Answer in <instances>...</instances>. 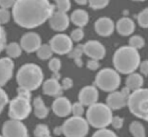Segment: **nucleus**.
Wrapping results in <instances>:
<instances>
[{"instance_id": "nucleus-1", "label": "nucleus", "mask_w": 148, "mask_h": 137, "mask_svg": "<svg viewBox=\"0 0 148 137\" xmlns=\"http://www.w3.org/2000/svg\"><path fill=\"white\" fill-rule=\"evenodd\" d=\"M55 8L49 0H15L12 17L20 27L33 29L47 22L55 12Z\"/></svg>"}, {"instance_id": "nucleus-2", "label": "nucleus", "mask_w": 148, "mask_h": 137, "mask_svg": "<svg viewBox=\"0 0 148 137\" xmlns=\"http://www.w3.org/2000/svg\"><path fill=\"white\" fill-rule=\"evenodd\" d=\"M141 56L139 50L129 45L119 47L113 54L114 69L119 74H131L139 68Z\"/></svg>"}, {"instance_id": "nucleus-3", "label": "nucleus", "mask_w": 148, "mask_h": 137, "mask_svg": "<svg viewBox=\"0 0 148 137\" xmlns=\"http://www.w3.org/2000/svg\"><path fill=\"white\" fill-rule=\"evenodd\" d=\"M16 80L19 87L28 91L37 89L43 83V72L40 66L34 63L23 64L18 69Z\"/></svg>"}, {"instance_id": "nucleus-4", "label": "nucleus", "mask_w": 148, "mask_h": 137, "mask_svg": "<svg viewBox=\"0 0 148 137\" xmlns=\"http://www.w3.org/2000/svg\"><path fill=\"white\" fill-rule=\"evenodd\" d=\"M113 117L112 110L106 105V103H95L89 106L87 110V122L89 125L97 128L103 129L107 128L111 124V120Z\"/></svg>"}, {"instance_id": "nucleus-5", "label": "nucleus", "mask_w": 148, "mask_h": 137, "mask_svg": "<svg viewBox=\"0 0 148 137\" xmlns=\"http://www.w3.org/2000/svg\"><path fill=\"white\" fill-rule=\"evenodd\" d=\"M31 111L30 91L24 88H18V95L12 99L9 105V116L11 119L21 121L29 115Z\"/></svg>"}, {"instance_id": "nucleus-6", "label": "nucleus", "mask_w": 148, "mask_h": 137, "mask_svg": "<svg viewBox=\"0 0 148 137\" xmlns=\"http://www.w3.org/2000/svg\"><path fill=\"white\" fill-rule=\"evenodd\" d=\"M127 106L133 115L148 122V88L133 91L127 101Z\"/></svg>"}, {"instance_id": "nucleus-7", "label": "nucleus", "mask_w": 148, "mask_h": 137, "mask_svg": "<svg viewBox=\"0 0 148 137\" xmlns=\"http://www.w3.org/2000/svg\"><path fill=\"white\" fill-rule=\"evenodd\" d=\"M121 85V76L114 68H103L95 77V86L105 92L116 91Z\"/></svg>"}, {"instance_id": "nucleus-8", "label": "nucleus", "mask_w": 148, "mask_h": 137, "mask_svg": "<svg viewBox=\"0 0 148 137\" xmlns=\"http://www.w3.org/2000/svg\"><path fill=\"white\" fill-rule=\"evenodd\" d=\"M89 128L90 125L85 118L76 116L69 118L60 126L62 133L66 137H85L89 133Z\"/></svg>"}, {"instance_id": "nucleus-9", "label": "nucleus", "mask_w": 148, "mask_h": 137, "mask_svg": "<svg viewBox=\"0 0 148 137\" xmlns=\"http://www.w3.org/2000/svg\"><path fill=\"white\" fill-rule=\"evenodd\" d=\"M49 45L51 46L53 53H57L59 55H66L73 49L74 42L69 35L64 33H59L51 37Z\"/></svg>"}, {"instance_id": "nucleus-10", "label": "nucleus", "mask_w": 148, "mask_h": 137, "mask_svg": "<svg viewBox=\"0 0 148 137\" xmlns=\"http://www.w3.org/2000/svg\"><path fill=\"white\" fill-rule=\"evenodd\" d=\"M84 54L90 59L100 60L104 59L106 56V47L102 42L98 40H89L83 44Z\"/></svg>"}, {"instance_id": "nucleus-11", "label": "nucleus", "mask_w": 148, "mask_h": 137, "mask_svg": "<svg viewBox=\"0 0 148 137\" xmlns=\"http://www.w3.org/2000/svg\"><path fill=\"white\" fill-rule=\"evenodd\" d=\"M3 137H27L26 126L18 120H8L3 125Z\"/></svg>"}, {"instance_id": "nucleus-12", "label": "nucleus", "mask_w": 148, "mask_h": 137, "mask_svg": "<svg viewBox=\"0 0 148 137\" xmlns=\"http://www.w3.org/2000/svg\"><path fill=\"white\" fill-rule=\"evenodd\" d=\"M41 43V37L36 32H27L20 38V47L27 53L36 52Z\"/></svg>"}, {"instance_id": "nucleus-13", "label": "nucleus", "mask_w": 148, "mask_h": 137, "mask_svg": "<svg viewBox=\"0 0 148 137\" xmlns=\"http://www.w3.org/2000/svg\"><path fill=\"white\" fill-rule=\"evenodd\" d=\"M94 29L99 36L109 37L115 31V22L113 21L112 18L107 17V16H102L95 21Z\"/></svg>"}, {"instance_id": "nucleus-14", "label": "nucleus", "mask_w": 148, "mask_h": 137, "mask_svg": "<svg viewBox=\"0 0 148 137\" xmlns=\"http://www.w3.org/2000/svg\"><path fill=\"white\" fill-rule=\"evenodd\" d=\"M70 16L66 12L55 11L49 19V26L57 32H64L70 26Z\"/></svg>"}, {"instance_id": "nucleus-15", "label": "nucleus", "mask_w": 148, "mask_h": 137, "mask_svg": "<svg viewBox=\"0 0 148 137\" xmlns=\"http://www.w3.org/2000/svg\"><path fill=\"white\" fill-rule=\"evenodd\" d=\"M99 99V91L94 85H87L81 89L79 93V102L84 106H91L98 102Z\"/></svg>"}, {"instance_id": "nucleus-16", "label": "nucleus", "mask_w": 148, "mask_h": 137, "mask_svg": "<svg viewBox=\"0 0 148 137\" xmlns=\"http://www.w3.org/2000/svg\"><path fill=\"white\" fill-rule=\"evenodd\" d=\"M14 70V62L11 58H0V88L6 84L12 77Z\"/></svg>"}, {"instance_id": "nucleus-17", "label": "nucleus", "mask_w": 148, "mask_h": 137, "mask_svg": "<svg viewBox=\"0 0 148 137\" xmlns=\"http://www.w3.org/2000/svg\"><path fill=\"white\" fill-rule=\"evenodd\" d=\"M136 29V24L132 18L128 16H123L115 23V30L121 36H131Z\"/></svg>"}, {"instance_id": "nucleus-18", "label": "nucleus", "mask_w": 148, "mask_h": 137, "mask_svg": "<svg viewBox=\"0 0 148 137\" xmlns=\"http://www.w3.org/2000/svg\"><path fill=\"white\" fill-rule=\"evenodd\" d=\"M127 101L128 99L120 91L116 90L109 93L106 98V105L111 110H119L127 106Z\"/></svg>"}, {"instance_id": "nucleus-19", "label": "nucleus", "mask_w": 148, "mask_h": 137, "mask_svg": "<svg viewBox=\"0 0 148 137\" xmlns=\"http://www.w3.org/2000/svg\"><path fill=\"white\" fill-rule=\"evenodd\" d=\"M53 110L56 115L60 117H66L72 110V103L66 97L59 96L53 103Z\"/></svg>"}, {"instance_id": "nucleus-20", "label": "nucleus", "mask_w": 148, "mask_h": 137, "mask_svg": "<svg viewBox=\"0 0 148 137\" xmlns=\"http://www.w3.org/2000/svg\"><path fill=\"white\" fill-rule=\"evenodd\" d=\"M70 21L74 25H76L79 28H83L89 23L90 15L88 11L84 9H76L72 12L70 16Z\"/></svg>"}, {"instance_id": "nucleus-21", "label": "nucleus", "mask_w": 148, "mask_h": 137, "mask_svg": "<svg viewBox=\"0 0 148 137\" xmlns=\"http://www.w3.org/2000/svg\"><path fill=\"white\" fill-rule=\"evenodd\" d=\"M42 90L43 93L49 96H60L62 93V89L60 86V83L59 80L55 79V78H49V79L45 80L42 83Z\"/></svg>"}, {"instance_id": "nucleus-22", "label": "nucleus", "mask_w": 148, "mask_h": 137, "mask_svg": "<svg viewBox=\"0 0 148 137\" xmlns=\"http://www.w3.org/2000/svg\"><path fill=\"white\" fill-rule=\"evenodd\" d=\"M143 84H144V78L140 73H137V72L128 74L126 78V82H125V86L130 89L132 92L142 88Z\"/></svg>"}, {"instance_id": "nucleus-23", "label": "nucleus", "mask_w": 148, "mask_h": 137, "mask_svg": "<svg viewBox=\"0 0 148 137\" xmlns=\"http://www.w3.org/2000/svg\"><path fill=\"white\" fill-rule=\"evenodd\" d=\"M33 106H34V114L38 118H45L49 114V108L45 106L41 97H36L33 100Z\"/></svg>"}, {"instance_id": "nucleus-24", "label": "nucleus", "mask_w": 148, "mask_h": 137, "mask_svg": "<svg viewBox=\"0 0 148 137\" xmlns=\"http://www.w3.org/2000/svg\"><path fill=\"white\" fill-rule=\"evenodd\" d=\"M4 50H5V52L8 57L11 58V59L12 58L19 57L22 53V49H21V47H20L19 43L15 42V41H12V42L6 44Z\"/></svg>"}, {"instance_id": "nucleus-25", "label": "nucleus", "mask_w": 148, "mask_h": 137, "mask_svg": "<svg viewBox=\"0 0 148 137\" xmlns=\"http://www.w3.org/2000/svg\"><path fill=\"white\" fill-rule=\"evenodd\" d=\"M129 130H130V133L132 134L133 137H146L144 126L141 122L137 121V120L131 122L130 126H129Z\"/></svg>"}, {"instance_id": "nucleus-26", "label": "nucleus", "mask_w": 148, "mask_h": 137, "mask_svg": "<svg viewBox=\"0 0 148 137\" xmlns=\"http://www.w3.org/2000/svg\"><path fill=\"white\" fill-rule=\"evenodd\" d=\"M53 50H51V46L49 44H41L39 48L36 50V55L39 59L41 60H47L49 58H53Z\"/></svg>"}, {"instance_id": "nucleus-27", "label": "nucleus", "mask_w": 148, "mask_h": 137, "mask_svg": "<svg viewBox=\"0 0 148 137\" xmlns=\"http://www.w3.org/2000/svg\"><path fill=\"white\" fill-rule=\"evenodd\" d=\"M129 46L139 50L145 46V39L140 35H131L129 38Z\"/></svg>"}, {"instance_id": "nucleus-28", "label": "nucleus", "mask_w": 148, "mask_h": 137, "mask_svg": "<svg viewBox=\"0 0 148 137\" xmlns=\"http://www.w3.org/2000/svg\"><path fill=\"white\" fill-rule=\"evenodd\" d=\"M137 18V23L141 28L146 29L148 28V7L144 8L141 10L136 16Z\"/></svg>"}, {"instance_id": "nucleus-29", "label": "nucleus", "mask_w": 148, "mask_h": 137, "mask_svg": "<svg viewBox=\"0 0 148 137\" xmlns=\"http://www.w3.org/2000/svg\"><path fill=\"white\" fill-rule=\"evenodd\" d=\"M110 3V0H88L90 8L94 10H101L106 8Z\"/></svg>"}, {"instance_id": "nucleus-30", "label": "nucleus", "mask_w": 148, "mask_h": 137, "mask_svg": "<svg viewBox=\"0 0 148 137\" xmlns=\"http://www.w3.org/2000/svg\"><path fill=\"white\" fill-rule=\"evenodd\" d=\"M34 137H51V132L47 125L45 124H38L35 127Z\"/></svg>"}, {"instance_id": "nucleus-31", "label": "nucleus", "mask_w": 148, "mask_h": 137, "mask_svg": "<svg viewBox=\"0 0 148 137\" xmlns=\"http://www.w3.org/2000/svg\"><path fill=\"white\" fill-rule=\"evenodd\" d=\"M83 54H84V51H83V44H78L77 46L73 47V49L68 53V57L71 59H79V58H82Z\"/></svg>"}, {"instance_id": "nucleus-32", "label": "nucleus", "mask_w": 148, "mask_h": 137, "mask_svg": "<svg viewBox=\"0 0 148 137\" xmlns=\"http://www.w3.org/2000/svg\"><path fill=\"white\" fill-rule=\"evenodd\" d=\"M69 36L72 39L73 42H81L85 37V32H84V30H83V28L77 27L71 32V34L69 35Z\"/></svg>"}, {"instance_id": "nucleus-33", "label": "nucleus", "mask_w": 148, "mask_h": 137, "mask_svg": "<svg viewBox=\"0 0 148 137\" xmlns=\"http://www.w3.org/2000/svg\"><path fill=\"white\" fill-rule=\"evenodd\" d=\"M56 2V7L58 8V11L68 12L72 7L71 0H53Z\"/></svg>"}, {"instance_id": "nucleus-34", "label": "nucleus", "mask_w": 148, "mask_h": 137, "mask_svg": "<svg viewBox=\"0 0 148 137\" xmlns=\"http://www.w3.org/2000/svg\"><path fill=\"white\" fill-rule=\"evenodd\" d=\"M49 68L53 71V73H58L60 68H62V61H60V58H51V60L49 62Z\"/></svg>"}, {"instance_id": "nucleus-35", "label": "nucleus", "mask_w": 148, "mask_h": 137, "mask_svg": "<svg viewBox=\"0 0 148 137\" xmlns=\"http://www.w3.org/2000/svg\"><path fill=\"white\" fill-rule=\"evenodd\" d=\"M92 137H118V135L112 130L103 128V129H98Z\"/></svg>"}, {"instance_id": "nucleus-36", "label": "nucleus", "mask_w": 148, "mask_h": 137, "mask_svg": "<svg viewBox=\"0 0 148 137\" xmlns=\"http://www.w3.org/2000/svg\"><path fill=\"white\" fill-rule=\"evenodd\" d=\"M84 105L80 102H75L74 104H72V110H71V113L74 114V116L76 117H82L83 114H84Z\"/></svg>"}, {"instance_id": "nucleus-37", "label": "nucleus", "mask_w": 148, "mask_h": 137, "mask_svg": "<svg viewBox=\"0 0 148 137\" xmlns=\"http://www.w3.org/2000/svg\"><path fill=\"white\" fill-rule=\"evenodd\" d=\"M11 18V13L8 9H4V8H0V24H7L10 21Z\"/></svg>"}, {"instance_id": "nucleus-38", "label": "nucleus", "mask_w": 148, "mask_h": 137, "mask_svg": "<svg viewBox=\"0 0 148 137\" xmlns=\"http://www.w3.org/2000/svg\"><path fill=\"white\" fill-rule=\"evenodd\" d=\"M7 37H6V32L4 30L3 26L0 24V53L2 50H4L6 44H7Z\"/></svg>"}, {"instance_id": "nucleus-39", "label": "nucleus", "mask_w": 148, "mask_h": 137, "mask_svg": "<svg viewBox=\"0 0 148 137\" xmlns=\"http://www.w3.org/2000/svg\"><path fill=\"white\" fill-rule=\"evenodd\" d=\"M124 124V119L120 116H113L111 120V125L112 127H114L115 129H121L123 127Z\"/></svg>"}, {"instance_id": "nucleus-40", "label": "nucleus", "mask_w": 148, "mask_h": 137, "mask_svg": "<svg viewBox=\"0 0 148 137\" xmlns=\"http://www.w3.org/2000/svg\"><path fill=\"white\" fill-rule=\"evenodd\" d=\"M8 103V96L6 92L2 88H0V114H1L2 110L4 109L5 105Z\"/></svg>"}, {"instance_id": "nucleus-41", "label": "nucleus", "mask_w": 148, "mask_h": 137, "mask_svg": "<svg viewBox=\"0 0 148 137\" xmlns=\"http://www.w3.org/2000/svg\"><path fill=\"white\" fill-rule=\"evenodd\" d=\"M73 85H74V81H73L72 78L66 77V78H64V79H62L60 86H62V90H68V89H71V88H72Z\"/></svg>"}, {"instance_id": "nucleus-42", "label": "nucleus", "mask_w": 148, "mask_h": 137, "mask_svg": "<svg viewBox=\"0 0 148 137\" xmlns=\"http://www.w3.org/2000/svg\"><path fill=\"white\" fill-rule=\"evenodd\" d=\"M87 68L90 70H93L96 71L100 68V61L98 60H94V59H89L87 62Z\"/></svg>"}, {"instance_id": "nucleus-43", "label": "nucleus", "mask_w": 148, "mask_h": 137, "mask_svg": "<svg viewBox=\"0 0 148 137\" xmlns=\"http://www.w3.org/2000/svg\"><path fill=\"white\" fill-rule=\"evenodd\" d=\"M139 69H140L141 75L148 76V59H145L140 62L139 65Z\"/></svg>"}, {"instance_id": "nucleus-44", "label": "nucleus", "mask_w": 148, "mask_h": 137, "mask_svg": "<svg viewBox=\"0 0 148 137\" xmlns=\"http://www.w3.org/2000/svg\"><path fill=\"white\" fill-rule=\"evenodd\" d=\"M15 3V0H0V8L9 9L12 8Z\"/></svg>"}, {"instance_id": "nucleus-45", "label": "nucleus", "mask_w": 148, "mask_h": 137, "mask_svg": "<svg viewBox=\"0 0 148 137\" xmlns=\"http://www.w3.org/2000/svg\"><path fill=\"white\" fill-rule=\"evenodd\" d=\"M120 92L122 93V94L124 95V96L126 97L127 99H128V98H129V96H130V95H131V93H132V91H131L130 89H129V88H127V87L125 86V87H123V88L121 89V90H120Z\"/></svg>"}, {"instance_id": "nucleus-46", "label": "nucleus", "mask_w": 148, "mask_h": 137, "mask_svg": "<svg viewBox=\"0 0 148 137\" xmlns=\"http://www.w3.org/2000/svg\"><path fill=\"white\" fill-rule=\"evenodd\" d=\"M75 2L77 4H79V5H86V4H88V0H75Z\"/></svg>"}, {"instance_id": "nucleus-47", "label": "nucleus", "mask_w": 148, "mask_h": 137, "mask_svg": "<svg viewBox=\"0 0 148 137\" xmlns=\"http://www.w3.org/2000/svg\"><path fill=\"white\" fill-rule=\"evenodd\" d=\"M75 63H76V65L78 66V67H82V66H83V60H82V58L76 59V60H75Z\"/></svg>"}, {"instance_id": "nucleus-48", "label": "nucleus", "mask_w": 148, "mask_h": 137, "mask_svg": "<svg viewBox=\"0 0 148 137\" xmlns=\"http://www.w3.org/2000/svg\"><path fill=\"white\" fill-rule=\"evenodd\" d=\"M135 2H143V1H146V0H133Z\"/></svg>"}, {"instance_id": "nucleus-49", "label": "nucleus", "mask_w": 148, "mask_h": 137, "mask_svg": "<svg viewBox=\"0 0 148 137\" xmlns=\"http://www.w3.org/2000/svg\"><path fill=\"white\" fill-rule=\"evenodd\" d=\"M0 137H3V136H1V135H0Z\"/></svg>"}]
</instances>
